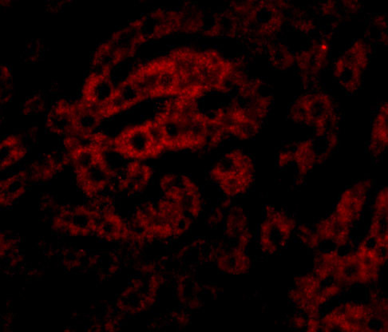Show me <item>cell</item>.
I'll return each instance as SVG.
<instances>
[{
    "instance_id": "11",
    "label": "cell",
    "mask_w": 388,
    "mask_h": 332,
    "mask_svg": "<svg viewBox=\"0 0 388 332\" xmlns=\"http://www.w3.org/2000/svg\"><path fill=\"white\" fill-rule=\"evenodd\" d=\"M2 102L7 104L11 97L12 70L8 65L1 66Z\"/></svg>"
},
{
    "instance_id": "14",
    "label": "cell",
    "mask_w": 388,
    "mask_h": 332,
    "mask_svg": "<svg viewBox=\"0 0 388 332\" xmlns=\"http://www.w3.org/2000/svg\"><path fill=\"white\" fill-rule=\"evenodd\" d=\"M321 329L320 318L307 317L305 330L307 331H319Z\"/></svg>"
},
{
    "instance_id": "2",
    "label": "cell",
    "mask_w": 388,
    "mask_h": 332,
    "mask_svg": "<svg viewBox=\"0 0 388 332\" xmlns=\"http://www.w3.org/2000/svg\"><path fill=\"white\" fill-rule=\"evenodd\" d=\"M113 137V151L125 161L147 162L166 153L152 117L127 124Z\"/></svg>"
},
{
    "instance_id": "3",
    "label": "cell",
    "mask_w": 388,
    "mask_h": 332,
    "mask_svg": "<svg viewBox=\"0 0 388 332\" xmlns=\"http://www.w3.org/2000/svg\"><path fill=\"white\" fill-rule=\"evenodd\" d=\"M209 178L225 197L233 200L250 190L255 180V163L243 150L232 149L214 163Z\"/></svg>"
},
{
    "instance_id": "1",
    "label": "cell",
    "mask_w": 388,
    "mask_h": 332,
    "mask_svg": "<svg viewBox=\"0 0 388 332\" xmlns=\"http://www.w3.org/2000/svg\"><path fill=\"white\" fill-rule=\"evenodd\" d=\"M152 118L166 153L209 151L215 129L202 99L178 96L159 102Z\"/></svg>"
},
{
    "instance_id": "12",
    "label": "cell",
    "mask_w": 388,
    "mask_h": 332,
    "mask_svg": "<svg viewBox=\"0 0 388 332\" xmlns=\"http://www.w3.org/2000/svg\"><path fill=\"white\" fill-rule=\"evenodd\" d=\"M343 290L344 288L341 285H339L338 283L332 281L329 283H327L325 286H323L320 293L329 301L339 297V295L342 294Z\"/></svg>"
},
{
    "instance_id": "7",
    "label": "cell",
    "mask_w": 388,
    "mask_h": 332,
    "mask_svg": "<svg viewBox=\"0 0 388 332\" xmlns=\"http://www.w3.org/2000/svg\"><path fill=\"white\" fill-rule=\"evenodd\" d=\"M24 135L11 134L6 136L1 142V168L8 170L20 162L28 154V146Z\"/></svg>"
},
{
    "instance_id": "13",
    "label": "cell",
    "mask_w": 388,
    "mask_h": 332,
    "mask_svg": "<svg viewBox=\"0 0 388 332\" xmlns=\"http://www.w3.org/2000/svg\"><path fill=\"white\" fill-rule=\"evenodd\" d=\"M289 326L294 329H305L307 322V316L301 312H297L289 319Z\"/></svg>"
},
{
    "instance_id": "6",
    "label": "cell",
    "mask_w": 388,
    "mask_h": 332,
    "mask_svg": "<svg viewBox=\"0 0 388 332\" xmlns=\"http://www.w3.org/2000/svg\"><path fill=\"white\" fill-rule=\"evenodd\" d=\"M154 170L147 162L125 161L114 182V192L126 196L142 195L154 178Z\"/></svg>"
},
{
    "instance_id": "5",
    "label": "cell",
    "mask_w": 388,
    "mask_h": 332,
    "mask_svg": "<svg viewBox=\"0 0 388 332\" xmlns=\"http://www.w3.org/2000/svg\"><path fill=\"white\" fill-rule=\"evenodd\" d=\"M259 225L257 240L260 250L268 255L275 254L286 247L296 228V221L282 210L269 207Z\"/></svg>"
},
{
    "instance_id": "8",
    "label": "cell",
    "mask_w": 388,
    "mask_h": 332,
    "mask_svg": "<svg viewBox=\"0 0 388 332\" xmlns=\"http://www.w3.org/2000/svg\"><path fill=\"white\" fill-rule=\"evenodd\" d=\"M294 285L296 288H298L304 293L308 300H312L323 288V281L312 273L296 277Z\"/></svg>"
},
{
    "instance_id": "10",
    "label": "cell",
    "mask_w": 388,
    "mask_h": 332,
    "mask_svg": "<svg viewBox=\"0 0 388 332\" xmlns=\"http://www.w3.org/2000/svg\"><path fill=\"white\" fill-rule=\"evenodd\" d=\"M46 110V100L44 95L34 94L24 102L23 111L25 114L41 113Z\"/></svg>"
},
{
    "instance_id": "9",
    "label": "cell",
    "mask_w": 388,
    "mask_h": 332,
    "mask_svg": "<svg viewBox=\"0 0 388 332\" xmlns=\"http://www.w3.org/2000/svg\"><path fill=\"white\" fill-rule=\"evenodd\" d=\"M372 217L383 221L387 219V190H379L374 197L372 204Z\"/></svg>"
},
{
    "instance_id": "4",
    "label": "cell",
    "mask_w": 388,
    "mask_h": 332,
    "mask_svg": "<svg viewBox=\"0 0 388 332\" xmlns=\"http://www.w3.org/2000/svg\"><path fill=\"white\" fill-rule=\"evenodd\" d=\"M162 197L183 207L194 221L205 210L203 193L200 185L189 175L168 173L159 180Z\"/></svg>"
}]
</instances>
